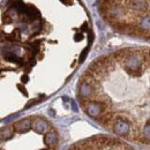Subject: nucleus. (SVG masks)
Listing matches in <instances>:
<instances>
[{
  "instance_id": "nucleus-2",
  "label": "nucleus",
  "mask_w": 150,
  "mask_h": 150,
  "mask_svg": "<svg viewBox=\"0 0 150 150\" xmlns=\"http://www.w3.org/2000/svg\"><path fill=\"white\" fill-rule=\"evenodd\" d=\"M15 11H18L19 13H24V11H25V5L22 2V1H15V2H13V6H12Z\"/></svg>"
},
{
  "instance_id": "nucleus-3",
  "label": "nucleus",
  "mask_w": 150,
  "mask_h": 150,
  "mask_svg": "<svg viewBox=\"0 0 150 150\" xmlns=\"http://www.w3.org/2000/svg\"><path fill=\"white\" fill-rule=\"evenodd\" d=\"M5 59L8 60V61H12V62H19V58L15 56V54H13V53L5 54Z\"/></svg>"
},
{
  "instance_id": "nucleus-5",
  "label": "nucleus",
  "mask_w": 150,
  "mask_h": 150,
  "mask_svg": "<svg viewBox=\"0 0 150 150\" xmlns=\"http://www.w3.org/2000/svg\"><path fill=\"white\" fill-rule=\"evenodd\" d=\"M81 40L82 39V35H75V40Z\"/></svg>"
},
{
  "instance_id": "nucleus-4",
  "label": "nucleus",
  "mask_w": 150,
  "mask_h": 150,
  "mask_svg": "<svg viewBox=\"0 0 150 150\" xmlns=\"http://www.w3.org/2000/svg\"><path fill=\"white\" fill-rule=\"evenodd\" d=\"M87 53H88V50L86 49L83 52H82V54H81V57H80V62H82L84 59H86V57H87Z\"/></svg>"
},
{
  "instance_id": "nucleus-6",
  "label": "nucleus",
  "mask_w": 150,
  "mask_h": 150,
  "mask_svg": "<svg viewBox=\"0 0 150 150\" xmlns=\"http://www.w3.org/2000/svg\"><path fill=\"white\" fill-rule=\"evenodd\" d=\"M27 81H28V76H23V77H22V82L24 83V82H27Z\"/></svg>"
},
{
  "instance_id": "nucleus-1",
  "label": "nucleus",
  "mask_w": 150,
  "mask_h": 150,
  "mask_svg": "<svg viewBox=\"0 0 150 150\" xmlns=\"http://www.w3.org/2000/svg\"><path fill=\"white\" fill-rule=\"evenodd\" d=\"M24 14L28 15V18L31 20H35V19H37V18H39V12H38L37 9L34 8V7H29V6L25 7Z\"/></svg>"
}]
</instances>
